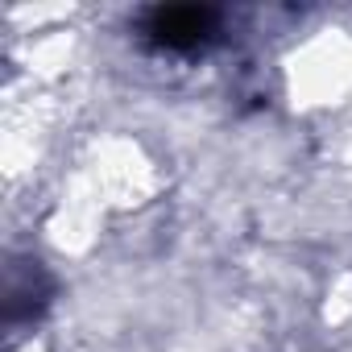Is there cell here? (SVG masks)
Listing matches in <instances>:
<instances>
[{
    "label": "cell",
    "mask_w": 352,
    "mask_h": 352,
    "mask_svg": "<svg viewBox=\"0 0 352 352\" xmlns=\"http://www.w3.org/2000/svg\"><path fill=\"white\" fill-rule=\"evenodd\" d=\"M220 13L208 5H157L141 17V38L157 50H199L216 38Z\"/></svg>",
    "instance_id": "1"
},
{
    "label": "cell",
    "mask_w": 352,
    "mask_h": 352,
    "mask_svg": "<svg viewBox=\"0 0 352 352\" xmlns=\"http://www.w3.org/2000/svg\"><path fill=\"white\" fill-rule=\"evenodd\" d=\"M46 298H50V282L42 278V270L30 278V282H9V298H5V311H9V323H17V319H34L42 307H46Z\"/></svg>",
    "instance_id": "2"
}]
</instances>
